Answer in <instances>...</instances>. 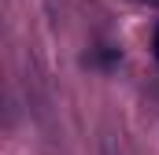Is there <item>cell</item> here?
Masks as SVG:
<instances>
[{"instance_id": "6da1fadb", "label": "cell", "mask_w": 159, "mask_h": 155, "mask_svg": "<svg viewBox=\"0 0 159 155\" xmlns=\"http://www.w3.org/2000/svg\"><path fill=\"white\" fill-rule=\"evenodd\" d=\"M104 155H119V148H115V140H104Z\"/></svg>"}, {"instance_id": "7a4b0ae2", "label": "cell", "mask_w": 159, "mask_h": 155, "mask_svg": "<svg viewBox=\"0 0 159 155\" xmlns=\"http://www.w3.org/2000/svg\"><path fill=\"white\" fill-rule=\"evenodd\" d=\"M156 55H159V33H156Z\"/></svg>"}]
</instances>
